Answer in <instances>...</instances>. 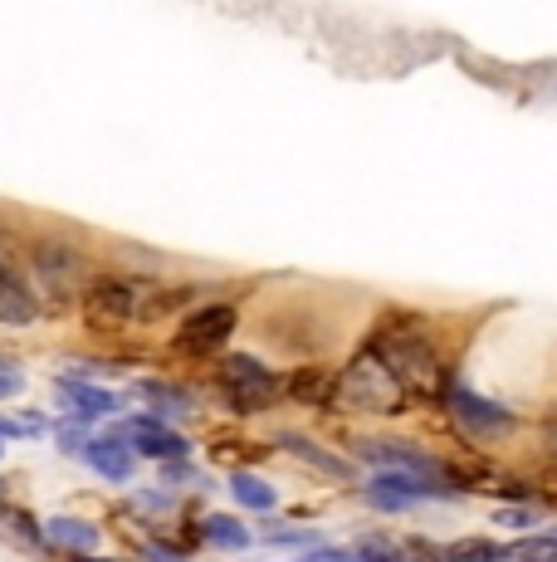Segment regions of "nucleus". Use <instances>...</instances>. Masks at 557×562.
<instances>
[{"label": "nucleus", "instance_id": "nucleus-1", "mask_svg": "<svg viewBox=\"0 0 557 562\" xmlns=\"http://www.w3.org/2000/svg\"><path fill=\"white\" fill-rule=\"evenodd\" d=\"M362 352H367L377 367H387V376L396 386H401L411 402H421V396H435L445 382V367L435 358L431 338L416 328H406V323H387V328H377L367 342H362Z\"/></svg>", "mask_w": 557, "mask_h": 562}, {"label": "nucleus", "instance_id": "nucleus-2", "mask_svg": "<svg viewBox=\"0 0 557 562\" xmlns=\"http://www.w3.org/2000/svg\"><path fill=\"white\" fill-rule=\"evenodd\" d=\"M220 396L225 406H230V416H264L270 406L284 402V376H274L270 367L260 358H250V352H230V358H220Z\"/></svg>", "mask_w": 557, "mask_h": 562}, {"label": "nucleus", "instance_id": "nucleus-3", "mask_svg": "<svg viewBox=\"0 0 557 562\" xmlns=\"http://www.w3.org/2000/svg\"><path fill=\"white\" fill-rule=\"evenodd\" d=\"M333 402L342 411H352V416H396V411L411 406V396L391 382L387 367H377L367 352H357L352 367H342V372H338Z\"/></svg>", "mask_w": 557, "mask_h": 562}, {"label": "nucleus", "instance_id": "nucleus-4", "mask_svg": "<svg viewBox=\"0 0 557 562\" xmlns=\"http://www.w3.org/2000/svg\"><path fill=\"white\" fill-rule=\"evenodd\" d=\"M30 269H35V294L49 299L55 308H69L73 299H83V274H89V255L73 240H39L30 250Z\"/></svg>", "mask_w": 557, "mask_h": 562}, {"label": "nucleus", "instance_id": "nucleus-5", "mask_svg": "<svg viewBox=\"0 0 557 562\" xmlns=\"http://www.w3.org/2000/svg\"><path fill=\"white\" fill-rule=\"evenodd\" d=\"M143 299H147V289L137 284V279L99 274V279L83 284L79 308H83V323H89L93 333H117V328H127V323L143 313Z\"/></svg>", "mask_w": 557, "mask_h": 562}, {"label": "nucleus", "instance_id": "nucleus-6", "mask_svg": "<svg viewBox=\"0 0 557 562\" xmlns=\"http://www.w3.org/2000/svg\"><path fill=\"white\" fill-rule=\"evenodd\" d=\"M435 396L445 402L450 420H455L469 440H499V436H509V430H519V416H513L509 406H499V402H489V396L469 392L455 372H445V382H441V392H435Z\"/></svg>", "mask_w": 557, "mask_h": 562}, {"label": "nucleus", "instance_id": "nucleus-7", "mask_svg": "<svg viewBox=\"0 0 557 562\" xmlns=\"http://www.w3.org/2000/svg\"><path fill=\"white\" fill-rule=\"evenodd\" d=\"M362 499L377 514H411L431 499H455V490L441 480H421V474H372Z\"/></svg>", "mask_w": 557, "mask_h": 562}, {"label": "nucleus", "instance_id": "nucleus-8", "mask_svg": "<svg viewBox=\"0 0 557 562\" xmlns=\"http://www.w3.org/2000/svg\"><path fill=\"white\" fill-rule=\"evenodd\" d=\"M235 328H240L235 304H201V308H191L186 318H181L177 352H186V358H211V352H220L225 342L235 338Z\"/></svg>", "mask_w": 557, "mask_h": 562}, {"label": "nucleus", "instance_id": "nucleus-9", "mask_svg": "<svg viewBox=\"0 0 557 562\" xmlns=\"http://www.w3.org/2000/svg\"><path fill=\"white\" fill-rule=\"evenodd\" d=\"M357 456L367 464H377V474H421V480H441L455 484V474L445 470L435 456H425L421 446H406V440H387V436H362Z\"/></svg>", "mask_w": 557, "mask_h": 562}, {"label": "nucleus", "instance_id": "nucleus-10", "mask_svg": "<svg viewBox=\"0 0 557 562\" xmlns=\"http://www.w3.org/2000/svg\"><path fill=\"white\" fill-rule=\"evenodd\" d=\"M113 436L127 440V446H133V456L162 460V464L191 456V440L181 436V430H171L162 416H152V411H147V416H127L123 426H113Z\"/></svg>", "mask_w": 557, "mask_h": 562}, {"label": "nucleus", "instance_id": "nucleus-11", "mask_svg": "<svg viewBox=\"0 0 557 562\" xmlns=\"http://www.w3.org/2000/svg\"><path fill=\"white\" fill-rule=\"evenodd\" d=\"M55 396L69 411L64 420H73V426H93V420H109L123 411V396L109 392V386L83 382V376H55Z\"/></svg>", "mask_w": 557, "mask_h": 562}, {"label": "nucleus", "instance_id": "nucleus-12", "mask_svg": "<svg viewBox=\"0 0 557 562\" xmlns=\"http://www.w3.org/2000/svg\"><path fill=\"white\" fill-rule=\"evenodd\" d=\"M79 460L89 464L99 480H109V484H127V480H133V470H137L133 446H127V440H117L113 430H109V436H89V440H83Z\"/></svg>", "mask_w": 557, "mask_h": 562}, {"label": "nucleus", "instance_id": "nucleus-13", "mask_svg": "<svg viewBox=\"0 0 557 562\" xmlns=\"http://www.w3.org/2000/svg\"><path fill=\"white\" fill-rule=\"evenodd\" d=\"M35 318H39V294L15 269L0 265V328H30Z\"/></svg>", "mask_w": 557, "mask_h": 562}, {"label": "nucleus", "instance_id": "nucleus-14", "mask_svg": "<svg viewBox=\"0 0 557 562\" xmlns=\"http://www.w3.org/2000/svg\"><path fill=\"white\" fill-rule=\"evenodd\" d=\"M99 524H89V518H73V514H59L45 524V543H55L59 553L69 558H93L99 553Z\"/></svg>", "mask_w": 557, "mask_h": 562}, {"label": "nucleus", "instance_id": "nucleus-15", "mask_svg": "<svg viewBox=\"0 0 557 562\" xmlns=\"http://www.w3.org/2000/svg\"><path fill=\"white\" fill-rule=\"evenodd\" d=\"M133 392L152 406V416H162V420L167 416H191V411H196V396H191L181 382H167V376H137Z\"/></svg>", "mask_w": 557, "mask_h": 562}, {"label": "nucleus", "instance_id": "nucleus-16", "mask_svg": "<svg viewBox=\"0 0 557 562\" xmlns=\"http://www.w3.org/2000/svg\"><path fill=\"white\" fill-rule=\"evenodd\" d=\"M201 543H211V548H220V553H245V548L254 543V533L240 524V518H230V514H206L201 518Z\"/></svg>", "mask_w": 557, "mask_h": 562}, {"label": "nucleus", "instance_id": "nucleus-17", "mask_svg": "<svg viewBox=\"0 0 557 562\" xmlns=\"http://www.w3.org/2000/svg\"><path fill=\"white\" fill-rule=\"evenodd\" d=\"M278 446H284L288 456H298L304 464H314L318 474H333V480H348V474H352V464H348V460H338L333 450H323V446H318V440L298 436V430H288V436H278Z\"/></svg>", "mask_w": 557, "mask_h": 562}, {"label": "nucleus", "instance_id": "nucleus-18", "mask_svg": "<svg viewBox=\"0 0 557 562\" xmlns=\"http://www.w3.org/2000/svg\"><path fill=\"white\" fill-rule=\"evenodd\" d=\"M338 392V376L323 372V367H304V372L284 376V396H294V402H314V406H328Z\"/></svg>", "mask_w": 557, "mask_h": 562}, {"label": "nucleus", "instance_id": "nucleus-19", "mask_svg": "<svg viewBox=\"0 0 557 562\" xmlns=\"http://www.w3.org/2000/svg\"><path fill=\"white\" fill-rule=\"evenodd\" d=\"M230 494H235V504H245V509H254V514H270L278 504L274 484L260 480V474H250V470H235L230 474Z\"/></svg>", "mask_w": 557, "mask_h": 562}, {"label": "nucleus", "instance_id": "nucleus-20", "mask_svg": "<svg viewBox=\"0 0 557 562\" xmlns=\"http://www.w3.org/2000/svg\"><path fill=\"white\" fill-rule=\"evenodd\" d=\"M513 562H557V533H523L509 548Z\"/></svg>", "mask_w": 557, "mask_h": 562}, {"label": "nucleus", "instance_id": "nucleus-21", "mask_svg": "<svg viewBox=\"0 0 557 562\" xmlns=\"http://www.w3.org/2000/svg\"><path fill=\"white\" fill-rule=\"evenodd\" d=\"M509 558V548H499L495 538H465V543H455L445 553V562H499Z\"/></svg>", "mask_w": 557, "mask_h": 562}, {"label": "nucleus", "instance_id": "nucleus-22", "mask_svg": "<svg viewBox=\"0 0 557 562\" xmlns=\"http://www.w3.org/2000/svg\"><path fill=\"white\" fill-rule=\"evenodd\" d=\"M0 518H5V528H15V543H45V524H39L35 514H25V509H5Z\"/></svg>", "mask_w": 557, "mask_h": 562}, {"label": "nucleus", "instance_id": "nucleus-23", "mask_svg": "<svg viewBox=\"0 0 557 562\" xmlns=\"http://www.w3.org/2000/svg\"><path fill=\"white\" fill-rule=\"evenodd\" d=\"M20 392H25V367L0 352V402H10V396H20Z\"/></svg>", "mask_w": 557, "mask_h": 562}, {"label": "nucleus", "instance_id": "nucleus-24", "mask_svg": "<svg viewBox=\"0 0 557 562\" xmlns=\"http://www.w3.org/2000/svg\"><path fill=\"white\" fill-rule=\"evenodd\" d=\"M499 524L503 528H533L538 524V509H533V504H523V509H499Z\"/></svg>", "mask_w": 557, "mask_h": 562}, {"label": "nucleus", "instance_id": "nucleus-25", "mask_svg": "<svg viewBox=\"0 0 557 562\" xmlns=\"http://www.w3.org/2000/svg\"><path fill=\"white\" fill-rule=\"evenodd\" d=\"M270 543H278V548H308V543H314V533H304V528H274Z\"/></svg>", "mask_w": 557, "mask_h": 562}, {"label": "nucleus", "instance_id": "nucleus-26", "mask_svg": "<svg viewBox=\"0 0 557 562\" xmlns=\"http://www.w3.org/2000/svg\"><path fill=\"white\" fill-rule=\"evenodd\" d=\"M304 562H362L357 548H314Z\"/></svg>", "mask_w": 557, "mask_h": 562}, {"label": "nucleus", "instance_id": "nucleus-27", "mask_svg": "<svg viewBox=\"0 0 557 562\" xmlns=\"http://www.w3.org/2000/svg\"><path fill=\"white\" fill-rule=\"evenodd\" d=\"M137 504H143V509H152V514H162V509H171L167 490H147V494H143V499H137Z\"/></svg>", "mask_w": 557, "mask_h": 562}, {"label": "nucleus", "instance_id": "nucleus-28", "mask_svg": "<svg viewBox=\"0 0 557 562\" xmlns=\"http://www.w3.org/2000/svg\"><path fill=\"white\" fill-rule=\"evenodd\" d=\"M73 562H117V558H73Z\"/></svg>", "mask_w": 557, "mask_h": 562}, {"label": "nucleus", "instance_id": "nucleus-29", "mask_svg": "<svg viewBox=\"0 0 557 562\" xmlns=\"http://www.w3.org/2000/svg\"><path fill=\"white\" fill-rule=\"evenodd\" d=\"M0 450H5V436H0Z\"/></svg>", "mask_w": 557, "mask_h": 562}]
</instances>
